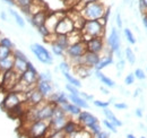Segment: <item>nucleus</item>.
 <instances>
[{"mask_svg":"<svg viewBox=\"0 0 147 138\" xmlns=\"http://www.w3.org/2000/svg\"><path fill=\"white\" fill-rule=\"evenodd\" d=\"M94 1H101V0H80V5H82V8L85 6V5H87V3H90V2H94ZM80 8V9H82Z\"/></svg>","mask_w":147,"mask_h":138,"instance_id":"54","label":"nucleus"},{"mask_svg":"<svg viewBox=\"0 0 147 138\" xmlns=\"http://www.w3.org/2000/svg\"><path fill=\"white\" fill-rule=\"evenodd\" d=\"M9 14L14 17L15 19V22H16V24L18 25L19 27H22V28H24L25 27V20H24V18L20 16V14H18L16 10H14L13 8H10L9 9Z\"/></svg>","mask_w":147,"mask_h":138,"instance_id":"30","label":"nucleus"},{"mask_svg":"<svg viewBox=\"0 0 147 138\" xmlns=\"http://www.w3.org/2000/svg\"><path fill=\"white\" fill-rule=\"evenodd\" d=\"M49 121H34L27 124L25 129V136L27 138H43L49 133Z\"/></svg>","mask_w":147,"mask_h":138,"instance_id":"3","label":"nucleus"},{"mask_svg":"<svg viewBox=\"0 0 147 138\" xmlns=\"http://www.w3.org/2000/svg\"><path fill=\"white\" fill-rule=\"evenodd\" d=\"M108 45L110 48V51L112 53H115L118 59H122L121 53V42H120V35L115 27H112L110 35L108 37Z\"/></svg>","mask_w":147,"mask_h":138,"instance_id":"6","label":"nucleus"},{"mask_svg":"<svg viewBox=\"0 0 147 138\" xmlns=\"http://www.w3.org/2000/svg\"><path fill=\"white\" fill-rule=\"evenodd\" d=\"M0 18H1L2 20H7V15H6L5 12H1V13H0Z\"/></svg>","mask_w":147,"mask_h":138,"instance_id":"57","label":"nucleus"},{"mask_svg":"<svg viewBox=\"0 0 147 138\" xmlns=\"http://www.w3.org/2000/svg\"><path fill=\"white\" fill-rule=\"evenodd\" d=\"M95 106H97V108H102V109H105V108H108L109 105H110V102H103V101H94L93 102Z\"/></svg>","mask_w":147,"mask_h":138,"instance_id":"46","label":"nucleus"},{"mask_svg":"<svg viewBox=\"0 0 147 138\" xmlns=\"http://www.w3.org/2000/svg\"><path fill=\"white\" fill-rule=\"evenodd\" d=\"M47 138H66V134L63 133V130H59V131H53V133H48Z\"/></svg>","mask_w":147,"mask_h":138,"instance_id":"38","label":"nucleus"},{"mask_svg":"<svg viewBox=\"0 0 147 138\" xmlns=\"http://www.w3.org/2000/svg\"><path fill=\"white\" fill-rule=\"evenodd\" d=\"M86 51H87V49H86V43H85V41H80V42L70 44L69 48L66 50L65 54H66V55L68 57V59L71 61L74 59H77V58L83 57Z\"/></svg>","mask_w":147,"mask_h":138,"instance_id":"7","label":"nucleus"},{"mask_svg":"<svg viewBox=\"0 0 147 138\" xmlns=\"http://www.w3.org/2000/svg\"><path fill=\"white\" fill-rule=\"evenodd\" d=\"M104 28L97 20H85V24L82 28L83 41H88L92 37H103Z\"/></svg>","mask_w":147,"mask_h":138,"instance_id":"2","label":"nucleus"},{"mask_svg":"<svg viewBox=\"0 0 147 138\" xmlns=\"http://www.w3.org/2000/svg\"><path fill=\"white\" fill-rule=\"evenodd\" d=\"M80 128H82V126L78 123V121L69 119V120L67 121V123L65 124V127H63L62 130H63V133L66 134V136H70V135H73L75 133H77Z\"/></svg>","mask_w":147,"mask_h":138,"instance_id":"18","label":"nucleus"},{"mask_svg":"<svg viewBox=\"0 0 147 138\" xmlns=\"http://www.w3.org/2000/svg\"><path fill=\"white\" fill-rule=\"evenodd\" d=\"M142 138H146V137H142Z\"/></svg>","mask_w":147,"mask_h":138,"instance_id":"63","label":"nucleus"},{"mask_svg":"<svg viewBox=\"0 0 147 138\" xmlns=\"http://www.w3.org/2000/svg\"><path fill=\"white\" fill-rule=\"evenodd\" d=\"M27 69L28 70H31V71H33V72H37V70H36V68L34 67V65L32 64V62H27Z\"/></svg>","mask_w":147,"mask_h":138,"instance_id":"53","label":"nucleus"},{"mask_svg":"<svg viewBox=\"0 0 147 138\" xmlns=\"http://www.w3.org/2000/svg\"><path fill=\"white\" fill-rule=\"evenodd\" d=\"M34 0H15V3L23 10V13L27 16V19L30 20L31 15H30V7L33 5Z\"/></svg>","mask_w":147,"mask_h":138,"instance_id":"20","label":"nucleus"},{"mask_svg":"<svg viewBox=\"0 0 147 138\" xmlns=\"http://www.w3.org/2000/svg\"><path fill=\"white\" fill-rule=\"evenodd\" d=\"M112 64H113V57H112V53H110V54H108L107 57L101 58L100 62L97 64V66H96L94 69H95V70H102L103 68L110 66V65H112Z\"/></svg>","mask_w":147,"mask_h":138,"instance_id":"27","label":"nucleus"},{"mask_svg":"<svg viewBox=\"0 0 147 138\" xmlns=\"http://www.w3.org/2000/svg\"><path fill=\"white\" fill-rule=\"evenodd\" d=\"M142 1H143V3L145 5V7L147 8V0H142Z\"/></svg>","mask_w":147,"mask_h":138,"instance_id":"62","label":"nucleus"},{"mask_svg":"<svg viewBox=\"0 0 147 138\" xmlns=\"http://www.w3.org/2000/svg\"><path fill=\"white\" fill-rule=\"evenodd\" d=\"M85 43H86L87 51L93 52V53L100 54L101 52L104 50V41H103V37H92L88 41H86Z\"/></svg>","mask_w":147,"mask_h":138,"instance_id":"11","label":"nucleus"},{"mask_svg":"<svg viewBox=\"0 0 147 138\" xmlns=\"http://www.w3.org/2000/svg\"><path fill=\"white\" fill-rule=\"evenodd\" d=\"M140 92H142V89H140V88H137V89L135 91V94H134V97H137V96H139V94H140Z\"/></svg>","mask_w":147,"mask_h":138,"instance_id":"59","label":"nucleus"},{"mask_svg":"<svg viewBox=\"0 0 147 138\" xmlns=\"http://www.w3.org/2000/svg\"><path fill=\"white\" fill-rule=\"evenodd\" d=\"M123 34H125V37L127 39V41H128L130 44H135L136 43V37H135V35L131 32L130 28H128V27L125 28L123 30Z\"/></svg>","mask_w":147,"mask_h":138,"instance_id":"33","label":"nucleus"},{"mask_svg":"<svg viewBox=\"0 0 147 138\" xmlns=\"http://www.w3.org/2000/svg\"><path fill=\"white\" fill-rule=\"evenodd\" d=\"M37 76H38L37 72H33V71L26 69V70L20 75V78H19V79H20L23 83H25L26 85H28V86L35 87L37 80H38V79H37Z\"/></svg>","mask_w":147,"mask_h":138,"instance_id":"14","label":"nucleus"},{"mask_svg":"<svg viewBox=\"0 0 147 138\" xmlns=\"http://www.w3.org/2000/svg\"><path fill=\"white\" fill-rule=\"evenodd\" d=\"M134 75H135V78L136 79H139V80H145L146 79V74H145V71L142 68L136 69L135 72H134Z\"/></svg>","mask_w":147,"mask_h":138,"instance_id":"36","label":"nucleus"},{"mask_svg":"<svg viewBox=\"0 0 147 138\" xmlns=\"http://www.w3.org/2000/svg\"><path fill=\"white\" fill-rule=\"evenodd\" d=\"M35 88L44 96H50L53 93V86L51 84V82H45V80H37Z\"/></svg>","mask_w":147,"mask_h":138,"instance_id":"16","label":"nucleus"},{"mask_svg":"<svg viewBox=\"0 0 147 138\" xmlns=\"http://www.w3.org/2000/svg\"><path fill=\"white\" fill-rule=\"evenodd\" d=\"M55 43L58 47H60L63 51L66 52V50L69 48V40H68V35H59L57 34V37H55V41L53 42Z\"/></svg>","mask_w":147,"mask_h":138,"instance_id":"23","label":"nucleus"},{"mask_svg":"<svg viewBox=\"0 0 147 138\" xmlns=\"http://www.w3.org/2000/svg\"><path fill=\"white\" fill-rule=\"evenodd\" d=\"M146 71H147V68H146Z\"/></svg>","mask_w":147,"mask_h":138,"instance_id":"64","label":"nucleus"},{"mask_svg":"<svg viewBox=\"0 0 147 138\" xmlns=\"http://www.w3.org/2000/svg\"><path fill=\"white\" fill-rule=\"evenodd\" d=\"M115 23H117L118 28H122V19H121V16H120V14H119V13L117 14V17H115Z\"/></svg>","mask_w":147,"mask_h":138,"instance_id":"49","label":"nucleus"},{"mask_svg":"<svg viewBox=\"0 0 147 138\" xmlns=\"http://www.w3.org/2000/svg\"><path fill=\"white\" fill-rule=\"evenodd\" d=\"M103 124L107 127V129H109V130H110V131H112V133H114V134H117V133H118V130H117V127H115L113 123H111V122L108 120V119L103 120Z\"/></svg>","mask_w":147,"mask_h":138,"instance_id":"42","label":"nucleus"},{"mask_svg":"<svg viewBox=\"0 0 147 138\" xmlns=\"http://www.w3.org/2000/svg\"><path fill=\"white\" fill-rule=\"evenodd\" d=\"M31 51L34 53V55L36 57V59L40 62H42L44 65H52L53 64V58H52L51 53L43 45H41L40 43L32 44L31 45Z\"/></svg>","mask_w":147,"mask_h":138,"instance_id":"5","label":"nucleus"},{"mask_svg":"<svg viewBox=\"0 0 147 138\" xmlns=\"http://www.w3.org/2000/svg\"><path fill=\"white\" fill-rule=\"evenodd\" d=\"M135 75L132 74V72H130L128 74L127 76H126V78H125V84L126 85H131V84H134L135 83Z\"/></svg>","mask_w":147,"mask_h":138,"instance_id":"45","label":"nucleus"},{"mask_svg":"<svg viewBox=\"0 0 147 138\" xmlns=\"http://www.w3.org/2000/svg\"><path fill=\"white\" fill-rule=\"evenodd\" d=\"M79 95H80L84 100H86V101H91V100H93L92 95H88V94H86V93H80Z\"/></svg>","mask_w":147,"mask_h":138,"instance_id":"51","label":"nucleus"},{"mask_svg":"<svg viewBox=\"0 0 147 138\" xmlns=\"http://www.w3.org/2000/svg\"><path fill=\"white\" fill-rule=\"evenodd\" d=\"M66 89H67V92H68L69 94H71V95H79V94H80V92L78 91V88L73 86V85H70V84H67V85H66Z\"/></svg>","mask_w":147,"mask_h":138,"instance_id":"41","label":"nucleus"},{"mask_svg":"<svg viewBox=\"0 0 147 138\" xmlns=\"http://www.w3.org/2000/svg\"><path fill=\"white\" fill-rule=\"evenodd\" d=\"M68 100L70 101V103L77 105V106L80 108V109H88V108H90L87 101L84 100L80 95H71V94H69V95H68Z\"/></svg>","mask_w":147,"mask_h":138,"instance_id":"19","label":"nucleus"},{"mask_svg":"<svg viewBox=\"0 0 147 138\" xmlns=\"http://www.w3.org/2000/svg\"><path fill=\"white\" fill-rule=\"evenodd\" d=\"M24 102H26V94L25 93L10 91L6 95V97L3 99V101H2V108L7 112H10L13 109H15L16 106L23 104Z\"/></svg>","mask_w":147,"mask_h":138,"instance_id":"4","label":"nucleus"},{"mask_svg":"<svg viewBox=\"0 0 147 138\" xmlns=\"http://www.w3.org/2000/svg\"><path fill=\"white\" fill-rule=\"evenodd\" d=\"M75 71L77 72V75L82 78H86V77H90L91 74H92V68H88V67H85V66H78V67H75Z\"/></svg>","mask_w":147,"mask_h":138,"instance_id":"28","label":"nucleus"},{"mask_svg":"<svg viewBox=\"0 0 147 138\" xmlns=\"http://www.w3.org/2000/svg\"><path fill=\"white\" fill-rule=\"evenodd\" d=\"M49 102L61 106L63 104L68 103L69 100H68V95L66 93H63V92H55V93H52L49 96Z\"/></svg>","mask_w":147,"mask_h":138,"instance_id":"17","label":"nucleus"},{"mask_svg":"<svg viewBox=\"0 0 147 138\" xmlns=\"http://www.w3.org/2000/svg\"><path fill=\"white\" fill-rule=\"evenodd\" d=\"M95 76L101 80V83L104 85V86L107 87H110V88H112V87L115 86V83L111 79V78H109L108 76H105L101 70H95Z\"/></svg>","mask_w":147,"mask_h":138,"instance_id":"22","label":"nucleus"},{"mask_svg":"<svg viewBox=\"0 0 147 138\" xmlns=\"http://www.w3.org/2000/svg\"><path fill=\"white\" fill-rule=\"evenodd\" d=\"M135 114H136V117H137V118H143V109H140V108L136 109Z\"/></svg>","mask_w":147,"mask_h":138,"instance_id":"52","label":"nucleus"},{"mask_svg":"<svg viewBox=\"0 0 147 138\" xmlns=\"http://www.w3.org/2000/svg\"><path fill=\"white\" fill-rule=\"evenodd\" d=\"M14 68V57H9L7 59L0 60V74L7 71V70H11Z\"/></svg>","mask_w":147,"mask_h":138,"instance_id":"24","label":"nucleus"},{"mask_svg":"<svg viewBox=\"0 0 147 138\" xmlns=\"http://www.w3.org/2000/svg\"><path fill=\"white\" fill-rule=\"evenodd\" d=\"M125 54H126V60L128 61L130 65H134V64L136 62V55H135L134 51H132L130 48H126Z\"/></svg>","mask_w":147,"mask_h":138,"instance_id":"32","label":"nucleus"},{"mask_svg":"<svg viewBox=\"0 0 147 138\" xmlns=\"http://www.w3.org/2000/svg\"><path fill=\"white\" fill-rule=\"evenodd\" d=\"M48 12L44 9V10H41V12H38L36 14H34V15H32L31 16V19H30V23L34 26V27H36L38 28L40 26H43L44 24H45V20H47V17H48Z\"/></svg>","mask_w":147,"mask_h":138,"instance_id":"15","label":"nucleus"},{"mask_svg":"<svg viewBox=\"0 0 147 138\" xmlns=\"http://www.w3.org/2000/svg\"><path fill=\"white\" fill-rule=\"evenodd\" d=\"M0 45H3V47H6L10 50H14V47H15L14 43L11 42V40L8 39V37H1L0 39Z\"/></svg>","mask_w":147,"mask_h":138,"instance_id":"34","label":"nucleus"},{"mask_svg":"<svg viewBox=\"0 0 147 138\" xmlns=\"http://www.w3.org/2000/svg\"><path fill=\"white\" fill-rule=\"evenodd\" d=\"M68 120H69L68 114H65V116H61V117H52L51 120L49 121V124H50L49 133L62 130Z\"/></svg>","mask_w":147,"mask_h":138,"instance_id":"12","label":"nucleus"},{"mask_svg":"<svg viewBox=\"0 0 147 138\" xmlns=\"http://www.w3.org/2000/svg\"><path fill=\"white\" fill-rule=\"evenodd\" d=\"M73 31H75L73 20L70 19L69 16L66 15L65 17H62L59 20V23H58V25L55 27V33L59 35H68L70 34Z\"/></svg>","mask_w":147,"mask_h":138,"instance_id":"8","label":"nucleus"},{"mask_svg":"<svg viewBox=\"0 0 147 138\" xmlns=\"http://www.w3.org/2000/svg\"><path fill=\"white\" fill-rule=\"evenodd\" d=\"M123 68H125V60L123 59H119V61L117 64V69H118L119 74H120V71L123 70Z\"/></svg>","mask_w":147,"mask_h":138,"instance_id":"47","label":"nucleus"},{"mask_svg":"<svg viewBox=\"0 0 147 138\" xmlns=\"http://www.w3.org/2000/svg\"><path fill=\"white\" fill-rule=\"evenodd\" d=\"M114 108L118 109V110H126V109H128V105L125 102H122V103H115L114 104Z\"/></svg>","mask_w":147,"mask_h":138,"instance_id":"48","label":"nucleus"},{"mask_svg":"<svg viewBox=\"0 0 147 138\" xmlns=\"http://www.w3.org/2000/svg\"><path fill=\"white\" fill-rule=\"evenodd\" d=\"M37 79H38V80L51 82V80H52V76L50 75V72H49V71H47V72H41V74H38V76H37Z\"/></svg>","mask_w":147,"mask_h":138,"instance_id":"40","label":"nucleus"},{"mask_svg":"<svg viewBox=\"0 0 147 138\" xmlns=\"http://www.w3.org/2000/svg\"><path fill=\"white\" fill-rule=\"evenodd\" d=\"M59 69L61 70L62 74H65V72H69V70H70V64L67 62V61H62V62L59 65Z\"/></svg>","mask_w":147,"mask_h":138,"instance_id":"43","label":"nucleus"},{"mask_svg":"<svg viewBox=\"0 0 147 138\" xmlns=\"http://www.w3.org/2000/svg\"><path fill=\"white\" fill-rule=\"evenodd\" d=\"M142 20H143V24H144V26L146 27V30H147V14L142 15Z\"/></svg>","mask_w":147,"mask_h":138,"instance_id":"56","label":"nucleus"},{"mask_svg":"<svg viewBox=\"0 0 147 138\" xmlns=\"http://www.w3.org/2000/svg\"><path fill=\"white\" fill-rule=\"evenodd\" d=\"M100 89H101V92H103V93H104V94H109V93H110V92H109V89H107V88H105V87H101V88H100Z\"/></svg>","mask_w":147,"mask_h":138,"instance_id":"60","label":"nucleus"},{"mask_svg":"<svg viewBox=\"0 0 147 138\" xmlns=\"http://www.w3.org/2000/svg\"><path fill=\"white\" fill-rule=\"evenodd\" d=\"M27 62L28 61H25V60H22V59H16V58H14V70L19 74V75H22L26 69H27Z\"/></svg>","mask_w":147,"mask_h":138,"instance_id":"26","label":"nucleus"},{"mask_svg":"<svg viewBox=\"0 0 147 138\" xmlns=\"http://www.w3.org/2000/svg\"><path fill=\"white\" fill-rule=\"evenodd\" d=\"M13 57L16 58V59H22V60H25V61H28L26 54L24 52H22L20 50H13Z\"/></svg>","mask_w":147,"mask_h":138,"instance_id":"39","label":"nucleus"},{"mask_svg":"<svg viewBox=\"0 0 147 138\" xmlns=\"http://www.w3.org/2000/svg\"><path fill=\"white\" fill-rule=\"evenodd\" d=\"M103 113H104L105 118L110 121L111 123H113L115 127H121V126H122V122H121V121L119 120V119H118V118L114 116V113L111 111L110 109H108V108L103 109Z\"/></svg>","mask_w":147,"mask_h":138,"instance_id":"25","label":"nucleus"},{"mask_svg":"<svg viewBox=\"0 0 147 138\" xmlns=\"http://www.w3.org/2000/svg\"><path fill=\"white\" fill-rule=\"evenodd\" d=\"M97 22H98L103 27H105V25H107V23H108V19L104 17H101L100 19H97Z\"/></svg>","mask_w":147,"mask_h":138,"instance_id":"55","label":"nucleus"},{"mask_svg":"<svg viewBox=\"0 0 147 138\" xmlns=\"http://www.w3.org/2000/svg\"><path fill=\"white\" fill-rule=\"evenodd\" d=\"M105 9L107 8L102 1H94L85 5L79 13L85 20H97L104 16Z\"/></svg>","mask_w":147,"mask_h":138,"instance_id":"1","label":"nucleus"},{"mask_svg":"<svg viewBox=\"0 0 147 138\" xmlns=\"http://www.w3.org/2000/svg\"><path fill=\"white\" fill-rule=\"evenodd\" d=\"M94 138H110V134L107 131H101L97 136H95Z\"/></svg>","mask_w":147,"mask_h":138,"instance_id":"50","label":"nucleus"},{"mask_svg":"<svg viewBox=\"0 0 147 138\" xmlns=\"http://www.w3.org/2000/svg\"><path fill=\"white\" fill-rule=\"evenodd\" d=\"M11 55H13V50H10V49H8L3 45H0V60L7 59Z\"/></svg>","mask_w":147,"mask_h":138,"instance_id":"31","label":"nucleus"},{"mask_svg":"<svg viewBox=\"0 0 147 138\" xmlns=\"http://www.w3.org/2000/svg\"><path fill=\"white\" fill-rule=\"evenodd\" d=\"M127 138H136V137H135L132 134H128V135H127Z\"/></svg>","mask_w":147,"mask_h":138,"instance_id":"61","label":"nucleus"},{"mask_svg":"<svg viewBox=\"0 0 147 138\" xmlns=\"http://www.w3.org/2000/svg\"><path fill=\"white\" fill-rule=\"evenodd\" d=\"M77 121L85 129H88L91 126L98 123V119L95 116H93L92 113H90L88 111H82L80 114L77 117Z\"/></svg>","mask_w":147,"mask_h":138,"instance_id":"10","label":"nucleus"},{"mask_svg":"<svg viewBox=\"0 0 147 138\" xmlns=\"http://www.w3.org/2000/svg\"><path fill=\"white\" fill-rule=\"evenodd\" d=\"M63 76H65V78L67 79L68 84H70V85H73V86L77 87V88L82 87V83H80V80H79L78 78H76L74 75H71L70 72H65V74H63Z\"/></svg>","mask_w":147,"mask_h":138,"instance_id":"29","label":"nucleus"},{"mask_svg":"<svg viewBox=\"0 0 147 138\" xmlns=\"http://www.w3.org/2000/svg\"><path fill=\"white\" fill-rule=\"evenodd\" d=\"M2 1H5V2H6V3H8L9 6H14V5H16L14 0H2Z\"/></svg>","mask_w":147,"mask_h":138,"instance_id":"58","label":"nucleus"},{"mask_svg":"<svg viewBox=\"0 0 147 138\" xmlns=\"http://www.w3.org/2000/svg\"><path fill=\"white\" fill-rule=\"evenodd\" d=\"M51 50H52V52H53V54L58 55V57H62V55H65V51H63L60 47H58L55 43H51Z\"/></svg>","mask_w":147,"mask_h":138,"instance_id":"37","label":"nucleus"},{"mask_svg":"<svg viewBox=\"0 0 147 138\" xmlns=\"http://www.w3.org/2000/svg\"><path fill=\"white\" fill-rule=\"evenodd\" d=\"M25 94H26V104H27L30 108L40 105V104H42L45 101V97L37 91L35 87L32 88V89H30V91L26 92Z\"/></svg>","mask_w":147,"mask_h":138,"instance_id":"9","label":"nucleus"},{"mask_svg":"<svg viewBox=\"0 0 147 138\" xmlns=\"http://www.w3.org/2000/svg\"><path fill=\"white\" fill-rule=\"evenodd\" d=\"M37 32H38L40 34H41V35H42V36H43V39H45V37H48L49 35L51 34V33L49 32V30H48V28H47V27H45L44 25H43V26H40V27L37 28Z\"/></svg>","mask_w":147,"mask_h":138,"instance_id":"44","label":"nucleus"},{"mask_svg":"<svg viewBox=\"0 0 147 138\" xmlns=\"http://www.w3.org/2000/svg\"><path fill=\"white\" fill-rule=\"evenodd\" d=\"M91 134H92L93 138L95 137V136H97L101 131H102V128H101V126L98 124V123H95V124H93V126H91L88 129H87Z\"/></svg>","mask_w":147,"mask_h":138,"instance_id":"35","label":"nucleus"},{"mask_svg":"<svg viewBox=\"0 0 147 138\" xmlns=\"http://www.w3.org/2000/svg\"><path fill=\"white\" fill-rule=\"evenodd\" d=\"M65 16H66V15H65V14H61V13H52V14H49L48 17H47L44 26L49 30L50 33H55V27H57L59 20L62 17H65Z\"/></svg>","mask_w":147,"mask_h":138,"instance_id":"13","label":"nucleus"},{"mask_svg":"<svg viewBox=\"0 0 147 138\" xmlns=\"http://www.w3.org/2000/svg\"><path fill=\"white\" fill-rule=\"evenodd\" d=\"M61 108H62V110H63L67 114H70V116H74V117H78V116L80 114V112H82V109H80V108H78L77 105L70 103V102L61 105Z\"/></svg>","mask_w":147,"mask_h":138,"instance_id":"21","label":"nucleus"}]
</instances>
